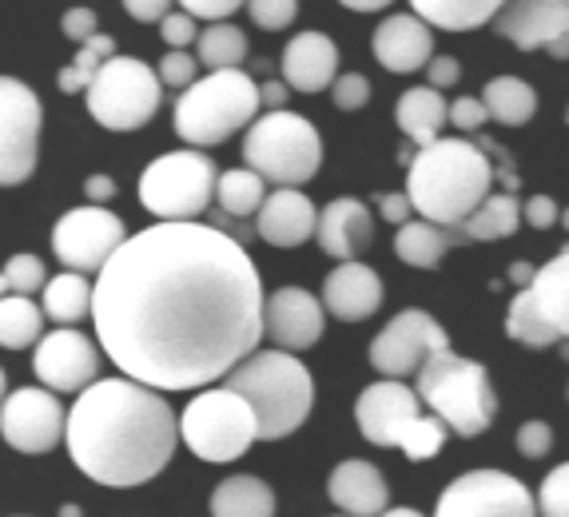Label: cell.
<instances>
[{"label":"cell","instance_id":"6da1fadb","mask_svg":"<svg viewBox=\"0 0 569 517\" xmlns=\"http://www.w3.org/2000/svg\"><path fill=\"white\" fill-rule=\"evenodd\" d=\"M92 319L123 378L156 395L196 390L259 347L263 279L243 243L211 223H156L100 267Z\"/></svg>","mask_w":569,"mask_h":517},{"label":"cell","instance_id":"7a4b0ae2","mask_svg":"<svg viewBox=\"0 0 569 517\" xmlns=\"http://www.w3.org/2000/svg\"><path fill=\"white\" fill-rule=\"evenodd\" d=\"M64 438L80 474L100 486L132 489L163 474L176 458L180 426L168 398L148 386L132 378H96L68 410Z\"/></svg>","mask_w":569,"mask_h":517},{"label":"cell","instance_id":"3957f363","mask_svg":"<svg viewBox=\"0 0 569 517\" xmlns=\"http://www.w3.org/2000/svg\"><path fill=\"white\" fill-rule=\"evenodd\" d=\"M493 188V168L475 140H435L407 160V203L435 227H458Z\"/></svg>","mask_w":569,"mask_h":517},{"label":"cell","instance_id":"277c9868","mask_svg":"<svg viewBox=\"0 0 569 517\" xmlns=\"http://www.w3.org/2000/svg\"><path fill=\"white\" fill-rule=\"evenodd\" d=\"M228 390L251 406L259 443H279L295 434L315 402L311 370L287 350H251L228 375Z\"/></svg>","mask_w":569,"mask_h":517},{"label":"cell","instance_id":"5b68a950","mask_svg":"<svg viewBox=\"0 0 569 517\" xmlns=\"http://www.w3.org/2000/svg\"><path fill=\"white\" fill-rule=\"evenodd\" d=\"M418 402H427L435 418L447 430L462 438H478L490 430L493 414H498V395H493L490 375L482 362L455 355V350H438L418 367Z\"/></svg>","mask_w":569,"mask_h":517},{"label":"cell","instance_id":"8992f818","mask_svg":"<svg viewBox=\"0 0 569 517\" xmlns=\"http://www.w3.org/2000/svg\"><path fill=\"white\" fill-rule=\"evenodd\" d=\"M259 116V84L243 68L200 76L176 103V136L196 148H216Z\"/></svg>","mask_w":569,"mask_h":517},{"label":"cell","instance_id":"52a82bcc","mask_svg":"<svg viewBox=\"0 0 569 517\" xmlns=\"http://www.w3.org/2000/svg\"><path fill=\"white\" fill-rule=\"evenodd\" d=\"M355 418L370 446H399L410 461H430L450 434L435 414H418L415 390L395 378L370 382L355 402Z\"/></svg>","mask_w":569,"mask_h":517},{"label":"cell","instance_id":"ba28073f","mask_svg":"<svg viewBox=\"0 0 569 517\" xmlns=\"http://www.w3.org/2000/svg\"><path fill=\"white\" fill-rule=\"evenodd\" d=\"M243 160L247 171H256L263 183L299 191L323 163V136L315 132L307 116H295L287 108L267 112L247 128Z\"/></svg>","mask_w":569,"mask_h":517},{"label":"cell","instance_id":"9c48e42d","mask_svg":"<svg viewBox=\"0 0 569 517\" xmlns=\"http://www.w3.org/2000/svg\"><path fill=\"white\" fill-rule=\"evenodd\" d=\"M216 199V163L203 151H168L140 176V203L160 223H200Z\"/></svg>","mask_w":569,"mask_h":517},{"label":"cell","instance_id":"30bf717a","mask_svg":"<svg viewBox=\"0 0 569 517\" xmlns=\"http://www.w3.org/2000/svg\"><path fill=\"white\" fill-rule=\"evenodd\" d=\"M176 426H180L188 450L203 461H216V466L243 458L256 443V414L243 398L231 395L228 386H216V390L191 398L176 418Z\"/></svg>","mask_w":569,"mask_h":517},{"label":"cell","instance_id":"8fae6325","mask_svg":"<svg viewBox=\"0 0 569 517\" xmlns=\"http://www.w3.org/2000/svg\"><path fill=\"white\" fill-rule=\"evenodd\" d=\"M88 112L100 128L108 132H136L152 120L160 108L163 84L156 80V68L132 57H112L100 72L92 76V84L84 88Z\"/></svg>","mask_w":569,"mask_h":517},{"label":"cell","instance_id":"7c38bea8","mask_svg":"<svg viewBox=\"0 0 569 517\" xmlns=\"http://www.w3.org/2000/svg\"><path fill=\"white\" fill-rule=\"evenodd\" d=\"M569 330V255L558 251L546 267H533V279L513 295L506 315V335L522 347L546 350Z\"/></svg>","mask_w":569,"mask_h":517},{"label":"cell","instance_id":"4fadbf2b","mask_svg":"<svg viewBox=\"0 0 569 517\" xmlns=\"http://www.w3.org/2000/svg\"><path fill=\"white\" fill-rule=\"evenodd\" d=\"M44 103L17 76H0V188H17L37 171Z\"/></svg>","mask_w":569,"mask_h":517},{"label":"cell","instance_id":"5bb4252c","mask_svg":"<svg viewBox=\"0 0 569 517\" xmlns=\"http://www.w3.org/2000/svg\"><path fill=\"white\" fill-rule=\"evenodd\" d=\"M128 239L123 219L108 207H77L64 211L52 227V251L72 275H100V267L116 255V247Z\"/></svg>","mask_w":569,"mask_h":517},{"label":"cell","instance_id":"9a60e30c","mask_svg":"<svg viewBox=\"0 0 569 517\" xmlns=\"http://www.w3.org/2000/svg\"><path fill=\"white\" fill-rule=\"evenodd\" d=\"M435 517H538V509L533 494L513 474L470 470L442 489Z\"/></svg>","mask_w":569,"mask_h":517},{"label":"cell","instance_id":"2e32d148","mask_svg":"<svg viewBox=\"0 0 569 517\" xmlns=\"http://www.w3.org/2000/svg\"><path fill=\"white\" fill-rule=\"evenodd\" d=\"M450 339L447 330L430 319L427 310H399L387 322V330H379V339L370 342V367L379 370L382 378L402 382L407 375H418V367L430 355L447 350Z\"/></svg>","mask_w":569,"mask_h":517},{"label":"cell","instance_id":"e0dca14e","mask_svg":"<svg viewBox=\"0 0 569 517\" xmlns=\"http://www.w3.org/2000/svg\"><path fill=\"white\" fill-rule=\"evenodd\" d=\"M0 438L20 454H48L64 438V406L44 386H20L0 402Z\"/></svg>","mask_w":569,"mask_h":517},{"label":"cell","instance_id":"ac0fdd59","mask_svg":"<svg viewBox=\"0 0 569 517\" xmlns=\"http://www.w3.org/2000/svg\"><path fill=\"white\" fill-rule=\"evenodd\" d=\"M32 370L52 395H80L100 378V350L84 330H44L32 355Z\"/></svg>","mask_w":569,"mask_h":517},{"label":"cell","instance_id":"d6986e66","mask_svg":"<svg viewBox=\"0 0 569 517\" xmlns=\"http://www.w3.org/2000/svg\"><path fill=\"white\" fill-rule=\"evenodd\" d=\"M323 302L303 287H279L263 295V335L279 350H307L323 339Z\"/></svg>","mask_w":569,"mask_h":517},{"label":"cell","instance_id":"ffe728a7","mask_svg":"<svg viewBox=\"0 0 569 517\" xmlns=\"http://www.w3.org/2000/svg\"><path fill=\"white\" fill-rule=\"evenodd\" d=\"M493 29L506 40L533 52V48H550L553 57H566V32H569V4L566 0H526V4H502L493 17Z\"/></svg>","mask_w":569,"mask_h":517},{"label":"cell","instance_id":"44dd1931","mask_svg":"<svg viewBox=\"0 0 569 517\" xmlns=\"http://www.w3.org/2000/svg\"><path fill=\"white\" fill-rule=\"evenodd\" d=\"M315 239L323 247L331 259L339 264H355V255H362L375 239V223H370V211L367 203L359 199L342 196V199H331V203L319 211L315 219Z\"/></svg>","mask_w":569,"mask_h":517},{"label":"cell","instance_id":"7402d4cb","mask_svg":"<svg viewBox=\"0 0 569 517\" xmlns=\"http://www.w3.org/2000/svg\"><path fill=\"white\" fill-rule=\"evenodd\" d=\"M435 57V37L418 17L410 12H395L375 29V60L387 72H418Z\"/></svg>","mask_w":569,"mask_h":517},{"label":"cell","instance_id":"603a6c76","mask_svg":"<svg viewBox=\"0 0 569 517\" xmlns=\"http://www.w3.org/2000/svg\"><path fill=\"white\" fill-rule=\"evenodd\" d=\"M339 76V48L327 32H299L283 48V84L287 92H323Z\"/></svg>","mask_w":569,"mask_h":517},{"label":"cell","instance_id":"cb8c5ba5","mask_svg":"<svg viewBox=\"0 0 569 517\" xmlns=\"http://www.w3.org/2000/svg\"><path fill=\"white\" fill-rule=\"evenodd\" d=\"M315 219L319 211L303 191L276 188L256 211V236L271 247H299L315 236Z\"/></svg>","mask_w":569,"mask_h":517},{"label":"cell","instance_id":"d4e9b609","mask_svg":"<svg viewBox=\"0 0 569 517\" xmlns=\"http://www.w3.org/2000/svg\"><path fill=\"white\" fill-rule=\"evenodd\" d=\"M327 494L342 509V517H379L390 501V486L379 474V466H370L362 458H347L335 466Z\"/></svg>","mask_w":569,"mask_h":517},{"label":"cell","instance_id":"484cf974","mask_svg":"<svg viewBox=\"0 0 569 517\" xmlns=\"http://www.w3.org/2000/svg\"><path fill=\"white\" fill-rule=\"evenodd\" d=\"M323 307L339 322H362L382 307V279L367 264H339L323 282Z\"/></svg>","mask_w":569,"mask_h":517},{"label":"cell","instance_id":"4316f807","mask_svg":"<svg viewBox=\"0 0 569 517\" xmlns=\"http://www.w3.org/2000/svg\"><path fill=\"white\" fill-rule=\"evenodd\" d=\"M518 223H522V199L506 196V191H490L475 216L450 227V231H455L458 243H493V239L513 236Z\"/></svg>","mask_w":569,"mask_h":517},{"label":"cell","instance_id":"83f0119b","mask_svg":"<svg viewBox=\"0 0 569 517\" xmlns=\"http://www.w3.org/2000/svg\"><path fill=\"white\" fill-rule=\"evenodd\" d=\"M395 120H399V128L410 136V143L427 148V143H435L438 136H442V128H447V100H442V92H435V88H407V92L399 96Z\"/></svg>","mask_w":569,"mask_h":517},{"label":"cell","instance_id":"f1b7e54d","mask_svg":"<svg viewBox=\"0 0 569 517\" xmlns=\"http://www.w3.org/2000/svg\"><path fill=\"white\" fill-rule=\"evenodd\" d=\"M211 517H276V494L256 474H236L211 494Z\"/></svg>","mask_w":569,"mask_h":517},{"label":"cell","instance_id":"f546056e","mask_svg":"<svg viewBox=\"0 0 569 517\" xmlns=\"http://www.w3.org/2000/svg\"><path fill=\"white\" fill-rule=\"evenodd\" d=\"M455 243L458 239L450 227H435V223H427V219H410V223L399 227V236H395V255H399L407 267L430 271Z\"/></svg>","mask_w":569,"mask_h":517},{"label":"cell","instance_id":"4dcf8cb0","mask_svg":"<svg viewBox=\"0 0 569 517\" xmlns=\"http://www.w3.org/2000/svg\"><path fill=\"white\" fill-rule=\"evenodd\" d=\"M482 108H486V120H498L506 128H522L538 112V92L526 80H518V76H498V80L486 84Z\"/></svg>","mask_w":569,"mask_h":517},{"label":"cell","instance_id":"1f68e13d","mask_svg":"<svg viewBox=\"0 0 569 517\" xmlns=\"http://www.w3.org/2000/svg\"><path fill=\"white\" fill-rule=\"evenodd\" d=\"M502 12L498 0H415V9L410 17H418L422 24H438V29H450V32H466V29H478L486 20H493Z\"/></svg>","mask_w":569,"mask_h":517},{"label":"cell","instance_id":"d6a6232c","mask_svg":"<svg viewBox=\"0 0 569 517\" xmlns=\"http://www.w3.org/2000/svg\"><path fill=\"white\" fill-rule=\"evenodd\" d=\"M44 315L60 327H72V322L88 319L92 315V282L84 275H57V279L44 282Z\"/></svg>","mask_w":569,"mask_h":517},{"label":"cell","instance_id":"836d02e7","mask_svg":"<svg viewBox=\"0 0 569 517\" xmlns=\"http://www.w3.org/2000/svg\"><path fill=\"white\" fill-rule=\"evenodd\" d=\"M267 199V183L256 176V171L247 168H231L223 176H216V203H219V216L228 219H251L263 207Z\"/></svg>","mask_w":569,"mask_h":517},{"label":"cell","instance_id":"e575fe53","mask_svg":"<svg viewBox=\"0 0 569 517\" xmlns=\"http://www.w3.org/2000/svg\"><path fill=\"white\" fill-rule=\"evenodd\" d=\"M44 335V310L24 295L0 299V347L4 350H29Z\"/></svg>","mask_w":569,"mask_h":517},{"label":"cell","instance_id":"d590c367","mask_svg":"<svg viewBox=\"0 0 569 517\" xmlns=\"http://www.w3.org/2000/svg\"><path fill=\"white\" fill-rule=\"evenodd\" d=\"M196 44H200V52H196V60H200L203 68H211V72H228V68H239L247 60V37L236 29V24H211V29H203L200 37H196Z\"/></svg>","mask_w":569,"mask_h":517},{"label":"cell","instance_id":"8d00e7d4","mask_svg":"<svg viewBox=\"0 0 569 517\" xmlns=\"http://www.w3.org/2000/svg\"><path fill=\"white\" fill-rule=\"evenodd\" d=\"M112 57H116V40L108 37V32H96V37H88L84 44H80L77 64L60 68V76H57L60 92H84V88L92 84V76L100 72V68H104Z\"/></svg>","mask_w":569,"mask_h":517},{"label":"cell","instance_id":"74e56055","mask_svg":"<svg viewBox=\"0 0 569 517\" xmlns=\"http://www.w3.org/2000/svg\"><path fill=\"white\" fill-rule=\"evenodd\" d=\"M4 287H9L12 295H37V291H44V282H48V275H44V264H40L37 255H12L9 264H4Z\"/></svg>","mask_w":569,"mask_h":517},{"label":"cell","instance_id":"f35d334b","mask_svg":"<svg viewBox=\"0 0 569 517\" xmlns=\"http://www.w3.org/2000/svg\"><path fill=\"white\" fill-rule=\"evenodd\" d=\"M538 517H569V470L566 466H553L541 481L538 498H533Z\"/></svg>","mask_w":569,"mask_h":517},{"label":"cell","instance_id":"ab89813d","mask_svg":"<svg viewBox=\"0 0 569 517\" xmlns=\"http://www.w3.org/2000/svg\"><path fill=\"white\" fill-rule=\"evenodd\" d=\"M331 96H335V108H342V112H359V108L370 103V80L362 72L335 76Z\"/></svg>","mask_w":569,"mask_h":517},{"label":"cell","instance_id":"60d3db41","mask_svg":"<svg viewBox=\"0 0 569 517\" xmlns=\"http://www.w3.org/2000/svg\"><path fill=\"white\" fill-rule=\"evenodd\" d=\"M247 12H251V20H256L259 29L279 32L299 17V4H295V0H251Z\"/></svg>","mask_w":569,"mask_h":517},{"label":"cell","instance_id":"b9f144b4","mask_svg":"<svg viewBox=\"0 0 569 517\" xmlns=\"http://www.w3.org/2000/svg\"><path fill=\"white\" fill-rule=\"evenodd\" d=\"M478 148H482V156L490 160V168H493V179L502 183V191L506 196H518V188H522V179H518V168H513V160H510V151L502 148V143H493V140H475Z\"/></svg>","mask_w":569,"mask_h":517},{"label":"cell","instance_id":"7bdbcfd3","mask_svg":"<svg viewBox=\"0 0 569 517\" xmlns=\"http://www.w3.org/2000/svg\"><path fill=\"white\" fill-rule=\"evenodd\" d=\"M196 68H200V60L191 52H168L156 68V80L168 88H191L196 84Z\"/></svg>","mask_w":569,"mask_h":517},{"label":"cell","instance_id":"ee69618b","mask_svg":"<svg viewBox=\"0 0 569 517\" xmlns=\"http://www.w3.org/2000/svg\"><path fill=\"white\" fill-rule=\"evenodd\" d=\"M518 450H522V458H530V461H538V458H546V454L553 450V430H550V422H526L522 430H518Z\"/></svg>","mask_w":569,"mask_h":517},{"label":"cell","instance_id":"f6af8a7d","mask_svg":"<svg viewBox=\"0 0 569 517\" xmlns=\"http://www.w3.org/2000/svg\"><path fill=\"white\" fill-rule=\"evenodd\" d=\"M447 123H455L458 132H478L486 123V108L478 96H458L455 103H447Z\"/></svg>","mask_w":569,"mask_h":517},{"label":"cell","instance_id":"bcb514c9","mask_svg":"<svg viewBox=\"0 0 569 517\" xmlns=\"http://www.w3.org/2000/svg\"><path fill=\"white\" fill-rule=\"evenodd\" d=\"M163 44H171V52H188V44H196V20L188 12H168L160 20Z\"/></svg>","mask_w":569,"mask_h":517},{"label":"cell","instance_id":"7dc6e473","mask_svg":"<svg viewBox=\"0 0 569 517\" xmlns=\"http://www.w3.org/2000/svg\"><path fill=\"white\" fill-rule=\"evenodd\" d=\"M243 4H236V0H188L183 4V12H188L191 20H211V24H228L231 12H239Z\"/></svg>","mask_w":569,"mask_h":517},{"label":"cell","instance_id":"c3c4849f","mask_svg":"<svg viewBox=\"0 0 569 517\" xmlns=\"http://www.w3.org/2000/svg\"><path fill=\"white\" fill-rule=\"evenodd\" d=\"M522 219L533 227V231H550L561 216H558V203H553L550 196H533L522 203Z\"/></svg>","mask_w":569,"mask_h":517},{"label":"cell","instance_id":"681fc988","mask_svg":"<svg viewBox=\"0 0 569 517\" xmlns=\"http://www.w3.org/2000/svg\"><path fill=\"white\" fill-rule=\"evenodd\" d=\"M60 32H64L68 40H80V44H84L88 37H96V12L92 9L64 12V20H60Z\"/></svg>","mask_w":569,"mask_h":517},{"label":"cell","instance_id":"f907efd6","mask_svg":"<svg viewBox=\"0 0 569 517\" xmlns=\"http://www.w3.org/2000/svg\"><path fill=\"white\" fill-rule=\"evenodd\" d=\"M427 76H430V88H435V92H442V88H450V84H458V80H462V64H458L455 57H430Z\"/></svg>","mask_w":569,"mask_h":517},{"label":"cell","instance_id":"816d5d0a","mask_svg":"<svg viewBox=\"0 0 569 517\" xmlns=\"http://www.w3.org/2000/svg\"><path fill=\"white\" fill-rule=\"evenodd\" d=\"M123 12H132L140 24H156V20H163L171 9H168V0H128Z\"/></svg>","mask_w":569,"mask_h":517},{"label":"cell","instance_id":"f5cc1de1","mask_svg":"<svg viewBox=\"0 0 569 517\" xmlns=\"http://www.w3.org/2000/svg\"><path fill=\"white\" fill-rule=\"evenodd\" d=\"M379 216L387 219V223H395V227L410 223V203H407V196H402V191H395V196H379Z\"/></svg>","mask_w":569,"mask_h":517},{"label":"cell","instance_id":"db71d44e","mask_svg":"<svg viewBox=\"0 0 569 517\" xmlns=\"http://www.w3.org/2000/svg\"><path fill=\"white\" fill-rule=\"evenodd\" d=\"M84 196H88V203H92V207L108 203V199L116 196V179H108V176H88Z\"/></svg>","mask_w":569,"mask_h":517},{"label":"cell","instance_id":"11a10c76","mask_svg":"<svg viewBox=\"0 0 569 517\" xmlns=\"http://www.w3.org/2000/svg\"><path fill=\"white\" fill-rule=\"evenodd\" d=\"M283 103H287V84H283V80H267V84L259 88V108L283 112Z\"/></svg>","mask_w":569,"mask_h":517},{"label":"cell","instance_id":"9f6ffc18","mask_svg":"<svg viewBox=\"0 0 569 517\" xmlns=\"http://www.w3.org/2000/svg\"><path fill=\"white\" fill-rule=\"evenodd\" d=\"M510 279L518 282V287H526V282L533 279V267H530V264H513V267H510Z\"/></svg>","mask_w":569,"mask_h":517},{"label":"cell","instance_id":"6f0895ef","mask_svg":"<svg viewBox=\"0 0 569 517\" xmlns=\"http://www.w3.org/2000/svg\"><path fill=\"white\" fill-rule=\"evenodd\" d=\"M347 9H355V12H382L387 4H382V0H370V4H351V0H347Z\"/></svg>","mask_w":569,"mask_h":517},{"label":"cell","instance_id":"680465c9","mask_svg":"<svg viewBox=\"0 0 569 517\" xmlns=\"http://www.w3.org/2000/svg\"><path fill=\"white\" fill-rule=\"evenodd\" d=\"M379 517H422L418 509H410V506H399V509H382Z\"/></svg>","mask_w":569,"mask_h":517},{"label":"cell","instance_id":"91938a15","mask_svg":"<svg viewBox=\"0 0 569 517\" xmlns=\"http://www.w3.org/2000/svg\"><path fill=\"white\" fill-rule=\"evenodd\" d=\"M60 517H84V514H80V506H60Z\"/></svg>","mask_w":569,"mask_h":517},{"label":"cell","instance_id":"94428289","mask_svg":"<svg viewBox=\"0 0 569 517\" xmlns=\"http://www.w3.org/2000/svg\"><path fill=\"white\" fill-rule=\"evenodd\" d=\"M0 402H4V367H0Z\"/></svg>","mask_w":569,"mask_h":517},{"label":"cell","instance_id":"6125c7cd","mask_svg":"<svg viewBox=\"0 0 569 517\" xmlns=\"http://www.w3.org/2000/svg\"><path fill=\"white\" fill-rule=\"evenodd\" d=\"M4 291H9V287H4V275H0V299H4Z\"/></svg>","mask_w":569,"mask_h":517}]
</instances>
